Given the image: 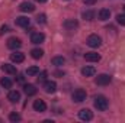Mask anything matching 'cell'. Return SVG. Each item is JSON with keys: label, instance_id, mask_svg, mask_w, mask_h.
Segmentation results:
<instances>
[{"label": "cell", "instance_id": "21", "mask_svg": "<svg viewBox=\"0 0 125 123\" xmlns=\"http://www.w3.org/2000/svg\"><path fill=\"white\" fill-rule=\"evenodd\" d=\"M38 74H39V67H36V65H32L26 70V75H29V77H35Z\"/></svg>", "mask_w": 125, "mask_h": 123}, {"label": "cell", "instance_id": "24", "mask_svg": "<svg viewBox=\"0 0 125 123\" xmlns=\"http://www.w3.org/2000/svg\"><path fill=\"white\" fill-rule=\"evenodd\" d=\"M0 84H1V87H4V88H10L13 83H12V80H10V78L4 77V78H1V80H0Z\"/></svg>", "mask_w": 125, "mask_h": 123}, {"label": "cell", "instance_id": "29", "mask_svg": "<svg viewBox=\"0 0 125 123\" xmlns=\"http://www.w3.org/2000/svg\"><path fill=\"white\" fill-rule=\"evenodd\" d=\"M6 32H9V26H7V25H3V26L0 28V33L3 35V33H6Z\"/></svg>", "mask_w": 125, "mask_h": 123}, {"label": "cell", "instance_id": "20", "mask_svg": "<svg viewBox=\"0 0 125 123\" xmlns=\"http://www.w3.org/2000/svg\"><path fill=\"white\" fill-rule=\"evenodd\" d=\"M31 55L33 60H41L42 58V55H44V51L41 49V48H33L31 51Z\"/></svg>", "mask_w": 125, "mask_h": 123}, {"label": "cell", "instance_id": "19", "mask_svg": "<svg viewBox=\"0 0 125 123\" xmlns=\"http://www.w3.org/2000/svg\"><path fill=\"white\" fill-rule=\"evenodd\" d=\"M23 91L26 93V96H35L36 94V88L33 84H25L23 86Z\"/></svg>", "mask_w": 125, "mask_h": 123}, {"label": "cell", "instance_id": "2", "mask_svg": "<svg viewBox=\"0 0 125 123\" xmlns=\"http://www.w3.org/2000/svg\"><path fill=\"white\" fill-rule=\"evenodd\" d=\"M86 44L90 46V48H99L100 45H102V39H100V36H97V35H90L89 38H87V41H86Z\"/></svg>", "mask_w": 125, "mask_h": 123}, {"label": "cell", "instance_id": "14", "mask_svg": "<svg viewBox=\"0 0 125 123\" xmlns=\"http://www.w3.org/2000/svg\"><path fill=\"white\" fill-rule=\"evenodd\" d=\"M82 74L84 77H93L94 74H96V68L92 67V65H86V67L82 68Z\"/></svg>", "mask_w": 125, "mask_h": 123}, {"label": "cell", "instance_id": "4", "mask_svg": "<svg viewBox=\"0 0 125 123\" xmlns=\"http://www.w3.org/2000/svg\"><path fill=\"white\" fill-rule=\"evenodd\" d=\"M112 81V77L109 74H99L96 77V84L97 86H108Z\"/></svg>", "mask_w": 125, "mask_h": 123}, {"label": "cell", "instance_id": "5", "mask_svg": "<svg viewBox=\"0 0 125 123\" xmlns=\"http://www.w3.org/2000/svg\"><path fill=\"white\" fill-rule=\"evenodd\" d=\"M44 41H45V35H44L42 32H33L31 35V42L35 44V45H39V44H42Z\"/></svg>", "mask_w": 125, "mask_h": 123}, {"label": "cell", "instance_id": "11", "mask_svg": "<svg viewBox=\"0 0 125 123\" xmlns=\"http://www.w3.org/2000/svg\"><path fill=\"white\" fill-rule=\"evenodd\" d=\"M7 100H9L10 103H18V101L21 100V93L18 91V90L9 91V94H7Z\"/></svg>", "mask_w": 125, "mask_h": 123}, {"label": "cell", "instance_id": "32", "mask_svg": "<svg viewBox=\"0 0 125 123\" xmlns=\"http://www.w3.org/2000/svg\"><path fill=\"white\" fill-rule=\"evenodd\" d=\"M36 1H39V3H45L47 0H36Z\"/></svg>", "mask_w": 125, "mask_h": 123}, {"label": "cell", "instance_id": "9", "mask_svg": "<svg viewBox=\"0 0 125 123\" xmlns=\"http://www.w3.org/2000/svg\"><path fill=\"white\" fill-rule=\"evenodd\" d=\"M33 110L38 112V113H44L47 110V104L44 100H35L33 101Z\"/></svg>", "mask_w": 125, "mask_h": 123}, {"label": "cell", "instance_id": "31", "mask_svg": "<svg viewBox=\"0 0 125 123\" xmlns=\"http://www.w3.org/2000/svg\"><path fill=\"white\" fill-rule=\"evenodd\" d=\"M83 1H84L86 4H93V3L96 1V0H83Z\"/></svg>", "mask_w": 125, "mask_h": 123}, {"label": "cell", "instance_id": "30", "mask_svg": "<svg viewBox=\"0 0 125 123\" xmlns=\"http://www.w3.org/2000/svg\"><path fill=\"white\" fill-rule=\"evenodd\" d=\"M54 75H57V77H62V75H64V72H62V71H55V72H54Z\"/></svg>", "mask_w": 125, "mask_h": 123}, {"label": "cell", "instance_id": "28", "mask_svg": "<svg viewBox=\"0 0 125 123\" xmlns=\"http://www.w3.org/2000/svg\"><path fill=\"white\" fill-rule=\"evenodd\" d=\"M45 78H47V72H45V71H42L41 74H38V83L45 81Z\"/></svg>", "mask_w": 125, "mask_h": 123}, {"label": "cell", "instance_id": "15", "mask_svg": "<svg viewBox=\"0 0 125 123\" xmlns=\"http://www.w3.org/2000/svg\"><path fill=\"white\" fill-rule=\"evenodd\" d=\"M84 60L89 62H99L100 61V55L96 52H86L84 54Z\"/></svg>", "mask_w": 125, "mask_h": 123}, {"label": "cell", "instance_id": "16", "mask_svg": "<svg viewBox=\"0 0 125 123\" xmlns=\"http://www.w3.org/2000/svg\"><path fill=\"white\" fill-rule=\"evenodd\" d=\"M10 61L16 62V64H21V62L25 61V55L22 52H13V54H10Z\"/></svg>", "mask_w": 125, "mask_h": 123}, {"label": "cell", "instance_id": "26", "mask_svg": "<svg viewBox=\"0 0 125 123\" xmlns=\"http://www.w3.org/2000/svg\"><path fill=\"white\" fill-rule=\"evenodd\" d=\"M36 23L38 25H44V23H47V16L42 13V15H38L36 16Z\"/></svg>", "mask_w": 125, "mask_h": 123}, {"label": "cell", "instance_id": "8", "mask_svg": "<svg viewBox=\"0 0 125 123\" xmlns=\"http://www.w3.org/2000/svg\"><path fill=\"white\" fill-rule=\"evenodd\" d=\"M79 117H80L82 120H84V122H89V120L93 119V113H92L89 109H82V110L79 112Z\"/></svg>", "mask_w": 125, "mask_h": 123}, {"label": "cell", "instance_id": "33", "mask_svg": "<svg viewBox=\"0 0 125 123\" xmlns=\"http://www.w3.org/2000/svg\"><path fill=\"white\" fill-rule=\"evenodd\" d=\"M124 9H125V6H124Z\"/></svg>", "mask_w": 125, "mask_h": 123}, {"label": "cell", "instance_id": "12", "mask_svg": "<svg viewBox=\"0 0 125 123\" xmlns=\"http://www.w3.org/2000/svg\"><path fill=\"white\" fill-rule=\"evenodd\" d=\"M62 26H64L65 29H70V31H73V29H76V28L79 26V22H77L76 19H67V20H64Z\"/></svg>", "mask_w": 125, "mask_h": 123}, {"label": "cell", "instance_id": "3", "mask_svg": "<svg viewBox=\"0 0 125 123\" xmlns=\"http://www.w3.org/2000/svg\"><path fill=\"white\" fill-rule=\"evenodd\" d=\"M86 91L83 90V88H77V90H74L73 93V101H76V103H82V101H84L86 100Z\"/></svg>", "mask_w": 125, "mask_h": 123}, {"label": "cell", "instance_id": "18", "mask_svg": "<svg viewBox=\"0 0 125 123\" xmlns=\"http://www.w3.org/2000/svg\"><path fill=\"white\" fill-rule=\"evenodd\" d=\"M97 18H99V20L105 22V20H108V19L111 18V12H109L108 9H100L99 13H97Z\"/></svg>", "mask_w": 125, "mask_h": 123}, {"label": "cell", "instance_id": "6", "mask_svg": "<svg viewBox=\"0 0 125 123\" xmlns=\"http://www.w3.org/2000/svg\"><path fill=\"white\" fill-rule=\"evenodd\" d=\"M44 91L48 93V94H52V93L57 91V83L55 81H44Z\"/></svg>", "mask_w": 125, "mask_h": 123}, {"label": "cell", "instance_id": "1", "mask_svg": "<svg viewBox=\"0 0 125 123\" xmlns=\"http://www.w3.org/2000/svg\"><path fill=\"white\" fill-rule=\"evenodd\" d=\"M94 107L99 110V112H105L108 107H109V101L105 96H96L94 97Z\"/></svg>", "mask_w": 125, "mask_h": 123}, {"label": "cell", "instance_id": "7", "mask_svg": "<svg viewBox=\"0 0 125 123\" xmlns=\"http://www.w3.org/2000/svg\"><path fill=\"white\" fill-rule=\"evenodd\" d=\"M22 46V41L19 38H9L7 39V48L10 49H19Z\"/></svg>", "mask_w": 125, "mask_h": 123}, {"label": "cell", "instance_id": "23", "mask_svg": "<svg viewBox=\"0 0 125 123\" xmlns=\"http://www.w3.org/2000/svg\"><path fill=\"white\" fill-rule=\"evenodd\" d=\"M94 15H96V13H94L93 10H86V12H83V15H82V16H83V19H84V20H93Z\"/></svg>", "mask_w": 125, "mask_h": 123}, {"label": "cell", "instance_id": "13", "mask_svg": "<svg viewBox=\"0 0 125 123\" xmlns=\"http://www.w3.org/2000/svg\"><path fill=\"white\" fill-rule=\"evenodd\" d=\"M1 71L6 72V74H10V75H15V74L18 72L16 67H15V65H10V64H3V65H1Z\"/></svg>", "mask_w": 125, "mask_h": 123}, {"label": "cell", "instance_id": "10", "mask_svg": "<svg viewBox=\"0 0 125 123\" xmlns=\"http://www.w3.org/2000/svg\"><path fill=\"white\" fill-rule=\"evenodd\" d=\"M19 10L23 12V13H31V12L35 10V6H33L32 3H29V1H23V3H21Z\"/></svg>", "mask_w": 125, "mask_h": 123}, {"label": "cell", "instance_id": "17", "mask_svg": "<svg viewBox=\"0 0 125 123\" xmlns=\"http://www.w3.org/2000/svg\"><path fill=\"white\" fill-rule=\"evenodd\" d=\"M29 23H31V20H29L28 18H25V16H19V18H16V26L28 28V26H29Z\"/></svg>", "mask_w": 125, "mask_h": 123}, {"label": "cell", "instance_id": "22", "mask_svg": "<svg viewBox=\"0 0 125 123\" xmlns=\"http://www.w3.org/2000/svg\"><path fill=\"white\" fill-rule=\"evenodd\" d=\"M51 62H52V65H55V67H61V65H64V62H65V58H64V57H54V58L51 60Z\"/></svg>", "mask_w": 125, "mask_h": 123}, {"label": "cell", "instance_id": "27", "mask_svg": "<svg viewBox=\"0 0 125 123\" xmlns=\"http://www.w3.org/2000/svg\"><path fill=\"white\" fill-rule=\"evenodd\" d=\"M116 22H118L119 25L125 26V15H118V16H116Z\"/></svg>", "mask_w": 125, "mask_h": 123}, {"label": "cell", "instance_id": "25", "mask_svg": "<svg viewBox=\"0 0 125 123\" xmlns=\"http://www.w3.org/2000/svg\"><path fill=\"white\" fill-rule=\"evenodd\" d=\"M9 120H10V122H19V120H21V114L16 113V112H12V113L9 114Z\"/></svg>", "mask_w": 125, "mask_h": 123}]
</instances>
